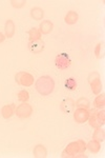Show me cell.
I'll list each match as a JSON object with an SVG mask.
<instances>
[{
    "label": "cell",
    "instance_id": "obj_23",
    "mask_svg": "<svg viewBox=\"0 0 105 158\" xmlns=\"http://www.w3.org/2000/svg\"><path fill=\"white\" fill-rule=\"evenodd\" d=\"M65 88L70 91L75 90L77 88V81L75 80V78H73V77L68 78L67 80L65 81Z\"/></svg>",
    "mask_w": 105,
    "mask_h": 158
},
{
    "label": "cell",
    "instance_id": "obj_21",
    "mask_svg": "<svg viewBox=\"0 0 105 158\" xmlns=\"http://www.w3.org/2000/svg\"><path fill=\"white\" fill-rule=\"evenodd\" d=\"M76 106L77 108L89 109V106H91V101L86 97H81V98H79L78 100H76Z\"/></svg>",
    "mask_w": 105,
    "mask_h": 158
},
{
    "label": "cell",
    "instance_id": "obj_12",
    "mask_svg": "<svg viewBox=\"0 0 105 158\" xmlns=\"http://www.w3.org/2000/svg\"><path fill=\"white\" fill-rule=\"evenodd\" d=\"M15 32H16V27L12 19H9L4 23V33H6V38L14 37Z\"/></svg>",
    "mask_w": 105,
    "mask_h": 158
},
{
    "label": "cell",
    "instance_id": "obj_2",
    "mask_svg": "<svg viewBox=\"0 0 105 158\" xmlns=\"http://www.w3.org/2000/svg\"><path fill=\"white\" fill-rule=\"evenodd\" d=\"M35 89L40 95L48 96L55 90V80L50 76H41L36 80Z\"/></svg>",
    "mask_w": 105,
    "mask_h": 158
},
{
    "label": "cell",
    "instance_id": "obj_6",
    "mask_svg": "<svg viewBox=\"0 0 105 158\" xmlns=\"http://www.w3.org/2000/svg\"><path fill=\"white\" fill-rule=\"evenodd\" d=\"M55 64L59 70L64 71V70H67V69L71 67V60L70 56L66 54V53H61V54L56 56Z\"/></svg>",
    "mask_w": 105,
    "mask_h": 158
},
{
    "label": "cell",
    "instance_id": "obj_5",
    "mask_svg": "<svg viewBox=\"0 0 105 158\" xmlns=\"http://www.w3.org/2000/svg\"><path fill=\"white\" fill-rule=\"evenodd\" d=\"M15 114L17 115L18 118L20 119H26L32 116L33 114V106L27 102H22L21 104L17 106L15 110Z\"/></svg>",
    "mask_w": 105,
    "mask_h": 158
},
{
    "label": "cell",
    "instance_id": "obj_26",
    "mask_svg": "<svg viewBox=\"0 0 105 158\" xmlns=\"http://www.w3.org/2000/svg\"><path fill=\"white\" fill-rule=\"evenodd\" d=\"M4 39H6V35H3L1 32H0V43L3 42V41H4Z\"/></svg>",
    "mask_w": 105,
    "mask_h": 158
},
{
    "label": "cell",
    "instance_id": "obj_20",
    "mask_svg": "<svg viewBox=\"0 0 105 158\" xmlns=\"http://www.w3.org/2000/svg\"><path fill=\"white\" fill-rule=\"evenodd\" d=\"M104 137H105L104 130L102 129L101 127L95 129V132L93 134V139H96V140H98V141L102 142V141H104Z\"/></svg>",
    "mask_w": 105,
    "mask_h": 158
},
{
    "label": "cell",
    "instance_id": "obj_17",
    "mask_svg": "<svg viewBox=\"0 0 105 158\" xmlns=\"http://www.w3.org/2000/svg\"><path fill=\"white\" fill-rule=\"evenodd\" d=\"M30 17L34 20H36V21H40V20H42L43 17H44V11L39 6L33 7V9L30 10Z\"/></svg>",
    "mask_w": 105,
    "mask_h": 158
},
{
    "label": "cell",
    "instance_id": "obj_15",
    "mask_svg": "<svg viewBox=\"0 0 105 158\" xmlns=\"http://www.w3.org/2000/svg\"><path fill=\"white\" fill-rule=\"evenodd\" d=\"M86 149L93 154H97L101 150V142L96 139H91V141H88L86 143Z\"/></svg>",
    "mask_w": 105,
    "mask_h": 158
},
{
    "label": "cell",
    "instance_id": "obj_7",
    "mask_svg": "<svg viewBox=\"0 0 105 158\" xmlns=\"http://www.w3.org/2000/svg\"><path fill=\"white\" fill-rule=\"evenodd\" d=\"M74 120L77 123H84L88 120L89 118V114L91 111L88 109H84V108H77L74 110Z\"/></svg>",
    "mask_w": 105,
    "mask_h": 158
},
{
    "label": "cell",
    "instance_id": "obj_22",
    "mask_svg": "<svg viewBox=\"0 0 105 158\" xmlns=\"http://www.w3.org/2000/svg\"><path fill=\"white\" fill-rule=\"evenodd\" d=\"M18 99L20 102H27L30 99V93L26 90H21L18 93Z\"/></svg>",
    "mask_w": 105,
    "mask_h": 158
},
{
    "label": "cell",
    "instance_id": "obj_3",
    "mask_svg": "<svg viewBox=\"0 0 105 158\" xmlns=\"http://www.w3.org/2000/svg\"><path fill=\"white\" fill-rule=\"evenodd\" d=\"M15 80L19 85L29 88L34 85V76L27 72H18L15 75Z\"/></svg>",
    "mask_w": 105,
    "mask_h": 158
},
{
    "label": "cell",
    "instance_id": "obj_10",
    "mask_svg": "<svg viewBox=\"0 0 105 158\" xmlns=\"http://www.w3.org/2000/svg\"><path fill=\"white\" fill-rule=\"evenodd\" d=\"M87 121H88L89 126L94 129L100 128V127H102L104 124V121H102L101 119H100V117L98 116V110H91Z\"/></svg>",
    "mask_w": 105,
    "mask_h": 158
},
{
    "label": "cell",
    "instance_id": "obj_14",
    "mask_svg": "<svg viewBox=\"0 0 105 158\" xmlns=\"http://www.w3.org/2000/svg\"><path fill=\"white\" fill-rule=\"evenodd\" d=\"M33 155L35 158H45L47 156V150L43 144H37L33 150Z\"/></svg>",
    "mask_w": 105,
    "mask_h": 158
},
{
    "label": "cell",
    "instance_id": "obj_16",
    "mask_svg": "<svg viewBox=\"0 0 105 158\" xmlns=\"http://www.w3.org/2000/svg\"><path fill=\"white\" fill-rule=\"evenodd\" d=\"M78 20H79V15H78V13L75 12V11L67 12V14H66L65 17H64V21L70 25H73V24L77 23Z\"/></svg>",
    "mask_w": 105,
    "mask_h": 158
},
{
    "label": "cell",
    "instance_id": "obj_25",
    "mask_svg": "<svg viewBox=\"0 0 105 158\" xmlns=\"http://www.w3.org/2000/svg\"><path fill=\"white\" fill-rule=\"evenodd\" d=\"M102 45H103V43L102 42H99L98 44L96 45V48H95V55H96V57L98 58H101V49H102Z\"/></svg>",
    "mask_w": 105,
    "mask_h": 158
},
{
    "label": "cell",
    "instance_id": "obj_18",
    "mask_svg": "<svg viewBox=\"0 0 105 158\" xmlns=\"http://www.w3.org/2000/svg\"><path fill=\"white\" fill-rule=\"evenodd\" d=\"M27 35H29V40H30V41L41 40V36H42V34L40 33L39 29H37V27H32V29L27 32Z\"/></svg>",
    "mask_w": 105,
    "mask_h": 158
},
{
    "label": "cell",
    "instance_id": "obj_1",
    "mask_svg": "<svg viewBox=\"0 0 105 158\" xmlns=\"http://www.w3.org/2000/svg\"><path fill=\"white\" fill-rule=\"evenodd\" d=\"M85 150H86V143L84 142V140L78 139L75 141L71 142L67 144V147L64 149V151L62 152L63 158H79V157H86L85 155Z\"/></svg>",
    "mask_w": 105,
    "mask_h": 158
},
{
    "label": "cell",
    "instance_id": "obj_9",
    "mask_svg": "<svg viewBox=\"0 0 105 158\" xmlns=\"http://www.w3.org/2000/svg\"><path fill=\"white\" fill-rule=\"evenodd\" d=\"M60 109L63 113L70 114L73 113L74 110L76 109V101L71 98H65L60 102Z\"/></svg>",
    "mask_w": 105,
    "mask_h": 158
},
{
    "label": "cell",
    "instance_id": "obj_4",
    "mask_svg": "<svg viewBox=\"0 0 105 158\" xmlns=\"http://www.w3.org/2000/svg\"><path fill=\"white\" fill-rule=\"evenodd\" d=\"M88 83L91 85V92L96 95L101 93L102 91V83H101V80H100V75L99 73L97 72H93L89 74L88 76Z\"/></svg>",
    "mask_w": 105,
    "mask_h": 158
},
{
    "label": "cell",
    "instance_id": "obj_19",
    "mask_svg": "<svg viewBox=\"0 0 105 158\" xmlns=\"http://www.w3.org/2000/svg\"><path fill=\"white\" fill-rule=\"evenodd\" d=\"M94 106L96 109H103L105 106V97L104 94H98L94 100Z\"/></svg>",
    "mask_w": 105,
    "mask_h": 158
},
{
    "label": "cell",
    "instance_id": "obj_11",
    "mask_svg": "<svg viewBox=\"0 0 105 158\" xmlns=\"http://www.w3.org/2000/svg\"><path fill=\"white\" fill-rule=\"evenodd\" d=\"M15 110H16V106L14 103L6 104L1 109V115L4 119L7 120V119L12 118V116L15 114Z\"/></svg>",
    "mask_w": 105,
    "mask_h": 158
},
{
    "label": "cell",
    "instance_id": "obj_8",
    "mask_svg": "<svg viewBox=\"0 0 105 158\" xmlns=\"http://www.w3.org/2000/svg\"><path fill=\"white\" fill-rule=\"evenodd\" d=\"M27 48H29L30 52L33 53V54H40V53L43 52V50H44L45 43L42 39L35 40V41H29Z\"/></svg>",
    "mask_w": 105,
    "mask_h": 158
},
{
    "label": "cell",
    "instance_id": "obj_13",
    "mask_svg": "<svg viewBox=\"0 0 105 158\" xmlns=\"http://www.w3.org/2000/svg\"><path fill=\"white\" fill-rule=\"evenodd\" d=\"M53 29H54V24L50 20H42V22L39 25V31L41 34L43 35L50 34L53 31Z\"/></svg>",
    "mask_w": 105,
    "mask_h": 158
},
{
    "label": "cell",
    "instance_id": "obj_24",
    "mask_svg": "<svg viewBox=\"0 0 105 158\" xmlns=\"http://www.w3.org/2000/svg\"><path fill=\"white\" fill-rule=\"evenodd\" d=\"M25 3H26V1L25 0H11V4L12 6L14 7V9H22Z\"/></svg>",
    "mask_w": 105,
    "mask_h": 158
}]
</instances>
